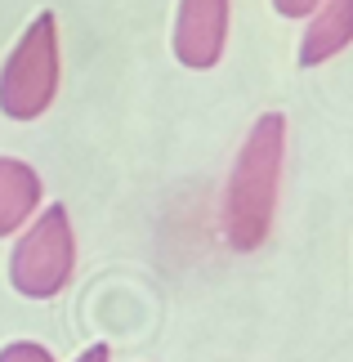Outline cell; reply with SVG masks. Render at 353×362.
<instances>
[{"label": "cell", "mask_w": 353, "mask_h": 362, "mask_svg": "<svg viewBox=\"0 0 353 362\" xmlns=\"http://www.w3.org/2000/svg\"><path fill=\"white\" fill-rule=\"evenodd\" d=\"M282 161H287V117L264 112L250 125L224 188V238L233 250H260L277 215Z\"/></svg>", "instance_id": "1"}, {"label": "cell", "mask_w": 353, "mask_h": 362, "mask_svg": "<svg viewBox=\"0 0 353 362\" xmlns=\"http://www.w3.org/2000/svg\"><path fill=\"white\" fill-rule=\"evenodd\" d=\"M322 5V0H273V9L282 13V18H308Z\"/></svg>", "instance_id": "8"}, {"label": "cell", "mask_w": 353, "mask_h": 362, "mask_svg": "<svg viewBox=\"0 0 353 362\" xmlns=\"http://www.w3.org/2000/svg\"><path fill=\"white\" fill-rule=\"evenodd\" d=\"M353 40V0H322L308 13V27L300 36V67L331 63L340 49H349Z\"/></svg>", "instance_id": "5"}, {"label": "cell", "mask_w": 353, "mask_h": 362, "mask_svg": "<svg viewBox=\"0 0 353 362\" xmlns=\"http://www.w3.org/2000/svg\"><path fill=\"white\" fill-rule=\"evenodd\" d=\"M0 362H54V354L36 340H13L0 349Z\"/></svg>", "instance_id": "7"}, {"label": "cell", "mask_w": 353, "mask_h": 362, "mask_svg": "<svg viewBox=\"0 0 353 362\" xmlns=\"http://www.w3.org/2000/svg\"><path fill=\"white\" fill-rule=\"evenodd\" d=\"M76 362H112V349H108V344H94V349H86Z\"/></svg>", "instance_id": "9"}, {"label": "cell", "mask_w": 353, "mask_h": 362, "mask_svg": "<svg viewBox=\"0 0 353 362\" xmlns=\"http://www.w3.org/2000/svg\"><path fill=\"white\" fill-rule=\"evenodd\" d=\"M59 18L45 9L23 27L18 45L0 67V112L9 121H36L59 94Z\"/></svg>", "instance_id": "2"}, {"label": "cell", "mask_w": 353, "mask_h": 362, "mask_svg": "<svg viewBox=\"0 0 353 362\" xmlns=\"http://www.w3.org/2000/svg\"><path fill=\"white\" fill-rule=\"evenodd\" d=\"M175 59L192 72H206L228 45V0H179L175 13Z\"/></svg>", "instance_id": "4"}, {"label": "cell", "mask_w": 353, "mask_h": 362, "mask_svg": "<svg viewBox=\"0 0 353 362\" xmlns=\"http://www.w3.org/2000/svg\"><path fill=\"white\" fill-rule=\"evenodd\" d=\"M76 269V233L67 206H45L36 219L23 224V238L9 255V282L27 300H54L72 282Z\"/></svg>", "instance_id": "3"}, {"label": "cell", "mask_w": 353, "mask_h": 362, "mask_svg": "<svg viewBox=\"0 0 353 362\" xmlns=\"http://www.w3.org/2000/svg\"><path fill=\"white\" fill-rule=\"evenodd\" d=\"M40 206V175L18 157H0V238L18 233Z\"/></svg>", "instance_id": "6"}]
</instances>
